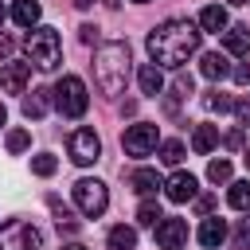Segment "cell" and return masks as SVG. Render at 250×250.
Segmentation results:
<instances>
[{
    "mask_svg": "<svg viewBox=\"0 0 250 250\" xmlns=\"http://www.w3.org/2000/svg\"><path fill=\"white\" fill-rule=\"evenodd\" d=\"M70 4H74V8H78V12H86V8H90V4H94V0H70Z\"/></svg>",
    "mask_w": 250,
    "mask_h": 250,
    "instance_id": "cell-36",
    "label": "cell"
},
{
    "mask_svg": "<svg viewBox=\"0 0 250 250\" xmlns=\"http://www.w3.org/2000/svg\"><path fill=\"white\" fill-rule=\"evenodd\" d=\"M137 4H148V0H137Z\"/></svg>",
    "mask_w": 250,
    "mask_h": 250,
    "instance_id": "cell-42",
    "label": "cell"
},
{
    "mask_svg": "<svg viewBox=\"0 0 250 250\" xmlns=\"http://www.w3.org/2000/svg\"><path fill=\"white\" fill-rule=\"evenodd\" d=\"M246 168H250V148H246Z\"/></svg>",
    "mask_w": 250,
    "mask_h": 250,
    "instance_id": "cell-39",
    "label": "cell"
},
{
    "mask_svg": "<svg viewBox=\"0 0 250 250\" xmlns=\"http://www.w3.org/2000/svg\"><path fill=\"white\" fill-rule=\"evenodd\" d=\"M4 117H8V113H4V105H0V125H4Z\"/></svg>",
    "mask_w": 250,
    "mask_h": 250,
    "instance_id": "cell-38",
    "label": "cell"
},
{
    "mask_svg": "<svg viewBox=\"0 0 250 250\" xmlns=\"http://www.w3.org/2000/svg\"><path fill=\"white\" fill-rule=\"evenodd\" d=\"M234 242H238L242 250H250V219H242V223H238V230H234Z\"/></svg>",
    "mask_w": 250,
    "mask_h": 250,
    "instance_id": "cell-30",
    "label": "cell"
},
{
    "mask_svg": "<svg viewBox=\"0 0 250 250\" xmlns=\"http://www.w3.org/2000/svg\"><path fill=\"white\" fill-rule=\"evenodd\" d=\"M78 39H82V43H94V39H98V27H94V23H82V27H78Z\"/></svg>",
    "mask_w": 250,
    "mask_h": 250,
    "instance_id": "cell-32",
    "label": "cell"
},
{
    "mask_svg": "<svg viewBox=\"0 0 250 250\" xmlns=\"http://www.w3.org/2000/svg\"><path fill=\"white\" fill-rule=\"evenodd\" d=\"M62 250H86V246H78V242H70V246H62Z\"/></svg>",
    "mask_w": 250,
    "mask_h": 250,
    "instance_id": "cell-37",
    "label": "cell"
},
{
    "mask_svg": "<svg viewBox=\"0 0 250 250\" xmlns=\"http://www.w3.org/2000/svg\"><path fill=\"white\" fill-rule=\"evenodd\" d=\"M51 94H55V90H43V86L31 90V98H23V117H35V121H39V117L47 113V105H51Z\"/></svg>",
    "mask_w": 250,
    "mask_h": 250,
    "instance_id": "cell-17",
    "label": "cell"
},
{
    "mask_svg": "<svg viewBox=\"0 0 250 250\" xmlns=\"http://www.w3.org/2000/svg\"><path fill=\"white\" fill-rule=\"evenodd\" d=\"M199 242H203L207 250H219V246L227 242V223H223L219 215L203 219V227H199Z\"/></svg>",
    "mask_w": 250,
    "mask_h": 250,
    "instance_id": "cell-12",
    "label": "cell"
},
{
    "mask_svg": "<svg viewBox=\"0 0 250 250\" xmlns=\"http://www.w3.org/2000/svg\"><path fill=\"white\" fill-rule=\"evenodd\" d=\"M188 242V223L184 219H160L156 223V246L160 250H180Z\"/></svg>",
    "mask_w": 250,
    "mask_h": 250,
    "instance_id": "cell-9",
    "label": "cell"
},
{
    "mask_svg": "<svg viewBox=\"0 0 250 250\" xmlns=\"http://www.w3.org/2000/svg\"><path fill=\"white\" fill-rule=\"evenodd\" d=\"M137 82H141V94H148V98H156V94L164 90V74L156 70V62H145V66L137 70Z\"/></svg>",
    "mask_w": 250,
    "mask_h": 250,
    "instance_id": "cell-14",
    "label": "cell"
},
{
    "mask_svg": "<svg viewBox=\"0 0 250 250\" xmlns=\"http://www.w3.org/2000/svg\"><path fill=\"white\" fill-rule=\"evenodd\" d=\"M133 246H137V230L133 227L121 223V227L109 230V250H133Z\"/></svg>",
    "mask_w": 250,
    "mask_h": 250,
    "instance_id": "cell-21",
    "label": "cell"
},
{
    "mask_svg": "<svg viewBox=\"0 0 250 250\" xmlns=\"http://www.w3.org/2000/svg\"><path fill=\"white\" fill-rule=\"evenodd\" d=\"M94 82L105 98H117L125 94V82H129V43L113 39V43H102L98 55H94Z\"/></svg>",
    "mask_w": 250,
    "mask_h": 250,
    "instance_id": "cell-2",
    "label": "cell"
},
{
    "mask_svg": "<svg viewBox=\"0 0 250 250\" xmlns=\"http://www.w3.org/2000/svg\"><path fill=\"white\" fill-rule=\"evenodd\" d=\"M195 176L191 172H176V176H168V184H164V191H168V199L172 203H188V199H195Z\"/></svg>",
    "mask_w": 250,
    "mask_h": 250,
    "instance_id": "cell-11",
    "label": "cell"
},
{
    "mask_svg": "<svg viewBox=\"0 0 250 250\" xmlns=\"http://www.w3.org/2000/svg\"><path fill=\"white\" fill-rule=\"evenodd\" d=\"M203 102H207V109H219V113H227V109H234V102H230L227 94H219V90H211V94H207Z\"/></svg>",
    "mask_w": 250,
    "mask_h": 250,
    "instance_id": "cell-29",
    "label": "cell"
},
{
    "mask_svg": "<svg viewBox=\"0 0 250 250\" xmlns=\"http://www.w3.org/2000/svg\"><path fill=\"white\" fill-rule=\"evenodd\" d=\"M129 184H133V191H137V195H156V188H160V176H156L152 168H137V172L129 176Z\"/></svg>",
    "mask_w": 250,
    "mask_h": 250,
    "instance_id": "cell-19",
    "label": "cell"
},
{
    "mask_svg": "<svg viewBox=\"0 0 250 250\" xmlns=\"http://www.w3.org/2000/svg\"><path fill=\"white\" fill-rule=\"evenodd\" d=\"M199 27H203V31H227V12H223L219 4H207V8L199 12Z\"/></svg>",
    "mask_w": 250,
    "mask_h": 250,
    "instance_id": "cell-20",
    "label": "cell"
},
{
    "mask_svg": "<svg viewBox=\"0 0 250 250\" xmlns=\"http://www.w3.org/2000/svg\"><path fill=\"white\" fill-rule=\"evenodd\" d=\"M39 0H16V8H12V20L20 23V27H35L39 23Z\"/></svg>",
    "mask_w": 250,
    "mask_h": 250,
    "instance_id": "cell-16",
    "label": "cell"
},
{
    "mask_svg": "<svg viewBox=\"0 0 250 250\" xmlns=\"http://www.w3.org/2000/svg\"><path fill=\"white\" fill-rule=\"evenodd\" d=\"M234 113H238L242 125H250V102H234Z\"/></svg>",
    "mask_w": 250,
    "mask_h": 250,
    "instance_id": "cell-33",
    "label": "cell"
},
{
    "mask_svg": "<svg viewBox=\"0 0 250 250\" xmlns=\"http://www.w3.org/2000/svg\"><path fill=\"white\" fill-rule=\"evenodd\" d=\"M199 70H203V78H227L230 74V66H227V55H219V51H207L203 59H199Z\"/></svg>",
    "mask_w": 250,
    "mask_h": 250,
    "instance_id": "cell-15",
    "label": "cell"
},
{
    "mask_svg": "<svg viewBox=\"0 0 250 250\" xmlns=\"http://www.w3.org/2000/svg\"><path fill=\"white\" fill-rule=\"evenodd\" d=\"M160 219H164V215H160V203H156V199H148V195H145V203H141V207H137V223H141V227H156V223H160Z\"/></svg>",
    "mask_w": 250,
    "mask_h": 250,
    "instance_id": "cell-23",
    "label": "cell"
},
{
    "mask_svg": "<svg viewBox=\"0 0 250 250\" xmlns=\"http://www.w3.org/2000/svg\"><path fill=\"white\" fill-rule=\"evenodd\" d=\"M207 180L211 184H227L230 180V160H211L207 164Z\"/></svg>",
    "mask_w": 250,
    "mask_h": 250,
    "instance_id": "cell-26",
    "label": "cell"
},
{
    "mask_svg": "<svg viewBox=\"0 0 250 250\" xmlns=\"http://www.w3.org/2000/svg\"><path fill=\"white\" fill-rule=\"evenodd\" d=\"M215 145H219V129H215V125H195V133H191V148H195L199 156H207Z\"/></svg>",
    "mask_w": 250,
    "mask_h": 250,
    "instance_id": "cell-18",
    "label": "cell"
},
{
    "mask_svg": "<svg viewBox=\"0 0 250 250\" xmlns=\"http://www.w3.org/2000/svg\"><path fill=\"white\" fill-rule=\"evenodd\" d=\"M70 191H74V203H78V211H82L86 219H98V215L109 207V191H105L102 180H78Z\"/></svg>",
    "mask_w": 250,
    "mask_h": 250,
    "instance_id": "cell-5",
    "label": "cell"
},
{
    "mask_svg": "<svg viewBox=\"0 0 250 250\" xmlns=\"http://www.w3.org/2000/svg\"><path fill=\"white\" fill-rule=\"evenodd\" d=\"M39 246H43V234H39L31 223L8 219V223L0 227V250H39Z\"/></svg>",
    "mask_w": 250,
    "mask_h": 250,
    "instance_id": "cell-6",
    "label": "cell"
},
{
    "mask_svg": "<svg viewBox=\"0 0 250 250\" xmlns=\"http://www.w3.org/2000/svg\"><path fill=\"white\" fill-rule=\"evenodd\" d=\"M227 203H230L234 211H250V180H238V184H230V191H227Z\"/></svg>",
    "mask_w": 250,
    "mask_h": 250,
    "instance_id": "cell-22",
    "label": "cell"
},
{
    "mask_svg": "<svg viewBox=\"0 0 250 250\" xmlns=\"http://www.w3.org/2000/svg\"><path fill=\"white\" fill-rule=\"evenodd\" d=\"M27 145H31V133H27V129H12V133H8V152H12V156L23 152Z\"/></svg>",
    "mask_w": 250,
    "mask_h": 250,
    "instance_id": "cell-27",
    "label": "cell"
},
{
    "mask_svg": "<svg viewBox=\"0 0 250 250\" xmlns=\"http://www.w3.org/2000/svg\"><path fill=\"white\" fill-rule=\"evenodd\" d=\"M223 47H227L230 55H250V27H246V23L227 27V31H223Z\"/></svg>",
    "mask_w": 250,
    "mask_h": 250,
    "instance_id": "cell-13",
    "label": "cell"
},
{
    "mask_svg": "<svg viewBox=\"0 0 250 250\" xmlns=\"http://www.w3.org/2000/svg\"><path fill=\"white\" fill-rule=\"evenodd\" d=\"M55 105H59L62 117H82L86 105H90V98H86V82H82L78 74H62V78L55 82Z\"/></svg>",
    "mask_w": 250,
    "mask_h": 250,
    "instance_id": "cell-4",
    "label": "cell"
},
{
    "mask_svg": "<svg viewBox=\"0 0 250 250\" xmlns=\"http://www.w3.org/2000/svg\"><path fill=\"white\" fill-rule=\"evenodd\" d=\"M23 47H27V62L39 66V70H55L59 59H62V39H59L55 27H31Z\"/></svg>",
    "mask_w": 250,
    "mask_h": 250,
    "instance_id": "cell-3",
    "label": "cell"
},
{
    "mask_svg": "<svg viewBox=\"0 0 250 250\" xmlns=\"http://www.w3.org/2000/svg\"><path fill=\"white\" fill-rule=\"evenodd\" d=\"M227 4H246V0H227Z\"/></svg>",
    "mask_w": 250,
    "mask_h": 250,
    "instance_id": "cell-40",
    "label": "cell"
},
{
    "mask_svg": "<svg viewBox=\"0 0 250 250\" xmlns=\"http://www.w3.org/2000/svg\"><path fill=\"white\" fill-rule=\"evenodd\" d=\"M66 148H70V160L74 164H94L98 156H102V141H98V133L94 129H74L70 133V141H66Z\"/></svg>",
    "mask_w": 250,
    "mask_h": 250,
    "instance_id": "cell-8",
    "label": "cell"
},
{
    "mask_svg": "<svg viewBox=\"0 0 250 250\" xmlns=\"http://www.w3.org/2000/svg\"><path fill=\"white\" fill-rule=\"evenodd\" d=\"M160 160H164V164H180V160H184V145H180V141H164V145H160Z\"/></svg>",
    "mask_w": 250,
    "mask_h": 250,
    "instance_id": "cell-28",
    "label": "cell"
},
{
    "mask_svg": "<svg viewBox=\"0 0 250 250\" xmlns=\"http://www.w3.org/2000/svg\"><path fill=\"white\" fill-rule=\"evenodd\" d=\"M16 51V43H12V35H0V59H8Z\"/></svg>",
    "mask_w": 250,
    "mask_h": 250,
    "instance_id": "cell-35",
    "label": "cell"
},
{
    "mask_svg": "<svg viewBox=\"0 0 250 250\" xmlns=\"http://www.w3.org/2000/svg\"><path fill=\"white\" fill-rule=\"evenodd\" d=\"M230 74H234V82H238V86H250V62H238Z\"/></svg>",
    "mask_w": 250,
    "mask_h": 250,
    "instance_id": "cell-31",
    "label": "cell"
},
{
    "mask_svg": "<svg viewBox=\"0 0 250 250\" xmlns=\"http://www.w3.org/2000/svg\"><path fill=\"white\" fill-rule=\"evenodd\" d=\"M0 23H4V4H0Z\"/></svg>",
    "mask_w": 250,
    "mask_h": 250,
    "instance_id": "cell-41",
    "label": "cell"
},
{
    "mask_svg": "<svg viewBox=\"0 0 250 250\" xmlns=\"http://www.w3.org/2000/svg\"><path fill=\"white\" fill-rule=\"evenodd\" d=\"M227 148H242V129H230L227 133Z\"/></svg>",
    "mask_w": 250,
    "mask_h": 250,
    "instance_id": "cell-34",
    "label": "cell"
},
{
    "mask_svg": "<svg viewBox=\"0 0 250 250\" xmlns=\"http://www.w3.org/2000/svg\"><path fill=\"white\" fill-rule=\"evenodd\" d=\"M27 78H31V62H4V70H0V90H4V94H23Z\"/></svg>",
    "mask_w": 250,
    "mask_h": 250,
    "instance_id": "cell-10",
    "label": "cell"
},
{
    "mask_svg": "<svg viewBox=\"0 0 250 250\" xmlns=\"http://www.w3.org/2000/svg\"><path fill=\"white\" fill-rule=\"evenodd\" d=\"M156 125L152 121H137V125H129L125 133H121V148L129 152V156H148L152 148H156Z\"/></svg>",
    "mask_w": 250,
    "mask_h": 250,
    "instance_id": "cell-7",
    "label": "cell"
},
{
    "mask_svg": "<svg viewBox=\"0 0 250 250\" xmlns=\"http://www.w3.org/2000/svg\"><path fill=\"white\" fill-rule=\"evenodd\" d=\"M51 211H55V223H59V230H66V234H74V230H78V219L70 215V207H62L59 199H51Z\"/></svg>",
    "mask_w": 250,
    "mask_h": 250,
    "instance_id": "cell-24",
    "label": "cell"
},
{
    "mask_svg": "<svg viewBox=\"0 0 250 250\" xmlns=\"http://www.w3.org/2000/svg\"><path fill=\"white\" fill-rule=\"evenodd\" d=\"M55 168H59V160H55L51 152H39V156H31V172H35V176H55Z\"/></svg>",
    "mask_w": 250,
    "mask_h": 250,
    "instance_id": "cell-25",
    "label": "cell"
},
{
    "mask_svg": "<svg viewBox=\"0 0 250 250\" xmlns=\"http://www.w3.org/2000/svg\"><path fill=\"white\" fill-rule=\"evenodd\" d=\"M145 47H148V55H152L156 66H172L176 70V66H184L199 51V31L188 20H164V23H156L148 31Z\"/></svg>",
    "mask_w": 250,
    "mask_h": 250,
    "instance_id": "cell-1",
    "label": "cell"
}]
</instances>
